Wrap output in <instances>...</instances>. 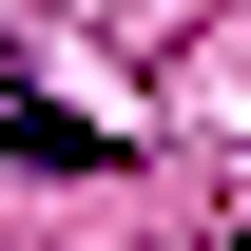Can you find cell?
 Here are the masks:
<instances>
[{
  "label": "cell",
  "mask_w": 251,
  "mask_h": 251,
  "mask_svg": "<svg viewBox=\"0 0 251 251\" xmlns=\"http://www.w3.org/2000/svg\"><path fill=\"white\" fill-rule=\"evenodd\" d=\"M0 155H39V174H97V155H116V135H97L77 97H0Z\"/></svg>",
  "instance_id": "cell-1"
}]
</instances>
